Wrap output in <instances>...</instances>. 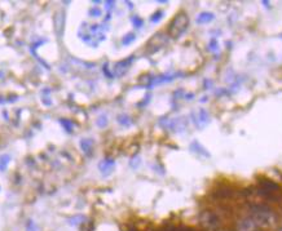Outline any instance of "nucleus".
Returning a JSON list of instances; mask_svg holds the SVG:
<instances>
[{
	"label": "nucleus",
	"mask_w": 282,
	"mask_h": 231,
	"mask_svg": "<svg viewBox=\"0 0 282 231\" xmlns=\"http://www.w3.org/2000/svg\"><path fill=\"white\" fill-rule=\"evenodd\" d=\"M188 26H189V18L186 13L182 12L178 15H175V18L171 21L170 26H168V35L174 39L180 38L185 32Z\"/></svg>",
	"instance_id": "obj_1"
},
{
	"label": "nucleus",
	"mask_w": 282,
	"mask_h": 231,
	"mask_svg": "<svg viewBox=\"0 0 282 231\" xmlns=\"http://www.w3.org/2000/svg\"><path fill=\"white\" fill-rule=\"evenodd\" d=\"M190 118H192V122L198 129H203L205 127H207L210 124V120H211L210 119V114L206 111L205 108H197V110L192 111Z\"/></svg>",
	"instance_id": "obj_2"
},
{
	"label": "nucleus",
	"mask_w": 282,
	"mask_h": 231,
	"mask_svg": "<svg viewBox=\"0 0 282 231\" xmlns=\"http://www.w3.org/2000/svg\"><path fill=\"white\" fill-rule=\"evenodd\" d=\"M237 231H259V226L252 221V218H250V220L242 221Z\"/></svg>",
	"instance_id": "obj_3"
},
{
	"label": "nucleus",
	"mask_w": 282,
	"mask_h": 231,
	"mask_svg": "<svg viewBox=\"0 0 282 231\" xmlns=\"http://www.w3.org/2000/svg\"><path fill=\"white\" fill-rule=\"evenodd\" d=\"M214 18H215V15H214V13H210V12H202V13H199V15H197V23H201V25H203V23H210L211 21H214Z\"/></svg>",
	"instance_id": "obj_4"
},
{
	"label": "nucleus",
	"mask_w": 282,
	"mask_h": 231,
	"mask_svg": "<svg viewBox=\"0 0 282 231\" xmlns=\"http://www.w3.org/2000/svg\"><path fill=\"white\" fill-rule=\"evenodd\" d=\"M113 167H114V162L113 160H104V162L100 164V169L104 174H109L113 170Z\"/></svg>",
	"instance_id": "obj_5"
},
{
	"label": "nucleus",
	"mask_w": 282,
	"mask_h": 231,
	"mask_svg": "<svg viewBox=\"0 0 282 231\" xmlns=\"http://www.w3.org/2000/svg\"><path fill=\"white\" fill-rule=\"evenodd\" d=\"M192 145L197 147V150H192V151H194V153H197V154H201L202 156H205V158H210V156H211V155L209 154V151H206L205 147L202 146L201 143H198L197 141H194V142L192 143Z\"/></svg>",
	"instance_id": "obj_6"
},
{
	"label": "nucleus",
	"mask_w": 282,
	"mask_h": 231,
	"mask_svg": "<svg viewBox=\"0 0 282 231\" xmlns=\"http://www.w3.org/2000/svg\"><path fill=\"white\" fill-rule=\"evenodd\" d=\"M82 149L84 150L85 154H89V150H92V141L91 139H82L81 141Z\"/></svg>",
	"instance_id": "obj_7"
},
{
	"label": "nucleus",
	"mask_w": 282,
	"mask_h": 231,
	"mask_svg": "<svg viewBox=\"0 0 282 231\" xmlns=\"http://www.w3.org/2000/svg\"><path fill=\"white\" fill-rule=\"evenodd\" d=\"M9 160H11V156H9V155H1V156H0V170H1V172L7 168Z\"/></svg>",
	"instance_id": "obj_8"
},
{
	"label": "nucleus",
	"mask_w": 282,
	"mask_h": 231,
	"mask_svg": "<svg viewBox=\"0 0 282 231\" xmlns=\"http://www.w3.org/2000/svg\"><path fill=\"white\" fill-rule=\"evenodd\" d=\"M133 40H135V34H128L124 36L122 43H123V44H130V43L133 42Z\"/></svg>",
	"instance_id": "obj_9"
},
{
	"label": "nucleus",
	"mask_w": 282,
	"mask_h": 231,
	"mask_svg": "<svg viewBox=\"0 0 282 231\" xmlns=\"http://www.w3.org/2000/svg\"><path fill=\"white\" fill-rule=\"evenodd\" d=\"M162 15H163V12H157L155 15H153V17L150 18V21L151 22H158L159 19L162 18Z\"/></svg>",
	"instance_id": "obj_10"
},
{
	"label": "nucleus",
	"mask_w": 282,
	"mask_h": 231,
	"mask_svg": "<svg viewBox=\"0 0 282 231\" xmlns=\"http://www.w3.org/2000/svg\"><path fill=\"white\" fill-rule=\"evenodd\" d=\"M91 15H95V17H97V15H101L100 9H96V8H93L92 11H91Z\"/></svg>",
	"instance_id": "obj_11"
},
{
	"label": "nucleus",
	"mask_w": 282,
	"mask_h": 231,
	"mask_svg": "<svg viewBox=\"0 0 282 231\" xmlns=\"http://www.w3.org/2000/svg\"><path fill=\"white\" fill-rule=\"evenodd\" d=\"M281 38H282V34H281Z\"/></svg>",
	"instance_id": "obj_12"
}]
</instances>
